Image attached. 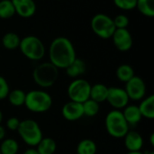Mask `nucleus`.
<instances>
[{"label":"nucleus","mask_w":154,"mask_h":154,"mask_svg":"<svg viewBox=\"0 0 154 154\" xmlns=\"http://www.w3.org/2000/svg\"><path fill=\"white\" fill-rule=\"evenodd\" d=\"M76 58V50L69 39L60 36L51 42L49 47L50 62L59 69H65Z\"/></svg>","instance_id":"1"},{"label":"nucleus","mask_w":154,"mask_h":154,"mask_svg":"<svg viewBox=\"0 0 154 154\" xmlns=\"http://www.w3.org/2000/svg\"><path fill=\"white\" fill-rule=\"evenodd\" d=\"M59 76V69L50 61L37 65L32 72V78L37 86L42 88L52 87Z\"/></svg>","instance_id":"2"},{"label":"nucleus","mask_w":154,"mask_h":154,"mask_svg":"<svg viewBox=\"0 0 154 154\" xmlns=\"http://www.w3.org/2000/svg\"><path fill=\"white\" fill-rule=\"evenodd\" d=\"M24 106L32 113H45L51 107L52 98L51 95L44 90H32L26 93Z\"/></svg>","instance_id":"3"},{"label":"nucleus","mask_w":154,"mask_h":154,"mask_svg":"<svg viewBox=\"0 0 154 154\" xmlns=\"http://www.w3.org/2000/svg\"><path fill=\"white\" fill-rule=\"evenodd\" d=\"M105 125L107 134L114 138H124L130 130V126L120 110L110 111L106 116Z\"/></svg>","instance_id":"4"},{"label":"nucleus","mask_w":154,"mask_h":154,"mask_svg":"<svg viewBox=\"0 0 154 154\" xmlns=\"http://www.w3.org/2000/svg\"><path fill=\"white\" fill-rule=\"evenodd\" d=\"M19 49L23 55L30 60H41L45 55V46L35 35H27L21 39Z\"/></svg>","instance_id":"5"},{"label":"nucleus","mask_w":154,"mask_h":154,"mask_svg":"<svg viewBox=\"0 0 154 154\" xmlns=\"http://www.w3.org/2000/svg\"><path fill=\"white\" fill-rule=\"evenodd\" d=\"M17 132L21 139L31 147H36L43 138L42 132L39 125L32 119L21 121Z\"/></svg>","instance_id":"6"},{"label":"nucleus","mask_w":154,"mask_h":154,"mask_svg":"<svg viewBox=\"0 0 154 154\" xmlns=\"http://www.w3.org/2000/svg\"><path fill=\"white\" fill-rule=\"evenodd\" d=\"M91 28L94 33L101 39H110L116 31L113 18L106 14H97L91 19Z\"/></svg>","instance_id":"7"},{"label":"nucleus","mask_w":154,"mask_h":154,"mask_svg":"<svg viewBox=\"0 0 154 154\" xmlns=\"http://www.w3.org/2000/svg\"><path fill=\"white\" fill-rule=\"evenodd\" d=\"M90 83L84 79H75L68 87L67 93L70 101L83 103L89 98Z\"/></svg>","instance_id":"8"},{"label":"nucleus","mask_w":154,"mask_h":154,"mask_svg":"<svg viewBox=\"0 0 154 154\" xmlns=\"http://www.w3.org/2000/svg\"><path fill=\"white\" fill-rule=\"evenodd\" d=\"M125 90L129 97V100L140 101L146 95V85L143 79L138 76H134L125 83Z\"/></svg>","instance_id":"9"},{"label":"nucleus","mask_w":154,"mask_h":154,"mask_svg":"<svg viewBox=\"0 0 154 154\" xmlns=\"http://www.w3.org/2000/svg\"><path fill=\"white\" fill-rule=\"evenodd\" d=\"M106 101L116 110L124 109L129 103V97L125 90L118 87L108 88Z\"/></svg>","instance_id":"10"},{"label":"nucleus","mask_w":154,"mask_h":154,"mask_svg":"<svg viewBox=\"0 0 154 154\" xmlns=\"http://www.w3.org/2000/svg\"><path fill=\"white\" fill-rule=\"evenodd\" d=\"M111 38L113 40L114 45L120 51L123 52L128 51L133 47L134 44L133 36L131 32L127 30V28L116 29Z\"/></svg>","instance_id":"11"},{"label":"nucleus","mask_w":154,"mask_h":154,"mask_svg":"<svg viewBox=\"0 0 154 154\" xmlns=\"http://www.w3.org/2000/svg\"><path fill=\"white\" fill-rule=\"evenodd\" d=\"M61 114L64 119L67 121L73 122L79 120L82 118V116H84L82 104L74 101H69L62 106Z\"/></svg>","instance_id":"12"},{"label":"nucleus","mask_w":154,"mask_h":154,"mask_svg":"<svg viewBox=\"0 0 154 154\" xmlns=\"http://www.w3.org/2000/svg\"><path fill=\"white\" fill-rule=\"evenodd\" d=\"M15 14L23 18H30L36 12V5L33 0H11Z\"/></svg>","instance_id":"13"},{"label":"nucleus","mask_w":154,"mask_h":154,"mask_svg":"<svg viewBox=\"0 0 154 154\" xmlns=\"http://www.w3.org/2000/svg\"><path fill=\"white\" fill-rule=\"evenodd\" d=\"M125 146L128 152H137L141 151L143 146V136L136 131H128V133L124 137Z\"/></svg>","instance_id":"14"},{"label":"nucleus","mask_w":154,"mask_h":154,"mask_svg":"<svg viewBox=\"0 0 154 154\" xmlns=\"http://www.w3.org/2000/svg\"><path fill=\"white\" fill-rule=\"evenodd\" d=\"M123 116L128 124V125H136L138 123L141 122L143 116L140 113L138 106L135 105H127L122 111Z\"/></svg>","instance_id":"15"},{"label":"nucleus","mask_w":154,"mask_h":154,"mask_svg":"<svg viewBox=\"0 0 154 154\" xmlns=\"http://www.w3.org/2000/svg\"><path fill=\"white\" fill-rule=\"evenodd\" d=\"M140 113L143 117L152 120L154 119V96L150 95L143 97L138 106Z\"/></svg>","instance_id":"16"},{"label":"nucleus","mask_w":154,"mask_h":154,"mask_svg":"<svg viewBox=\"0 0 154 154\" xmlns=\"http://www.w3.org/2000/svg\"><path fill=\"white\" fill-rule=\"evenodd\" d=\"M86 69H87V65L85 61L79 58H76L71 62V64H69L65 69L67 75L72 79H79V77H80L86 72Z\"/></svg>","instance_id":"17"},{"label":"nucleus","mask_w":154,"mask_h":154,"mask_svg":"<svg viewBox=\"0 0 154 154\" xmlns=\"http://www.w3.org/2000/svg\"><path fill=\"white\" fill-rule=\"evenodd\" d=\"M107 93H108V88L106 85L102 83H97L91 86L89 98L100 104L106 101Z\"/></svg>","instance_id":"18"},{"label":"nucleus","mask_w":154,"mask_h":154,"mask_svg":"<svg viewBox=\"0 0 154 154\" xmlns=\"http://www.w3.org/2000/svg\"><path fill=\"white\" fill-rule=\"evenodd\" d=\"M56 149V142L51 137H43L36 146V150L39 154H54Z\"/></svg>","instance_id":"19"},{"label":"nucleus","mask_w":154,"mask_h":154,"mask_svg":"<svg viewBox=\"0 0 154 154\" xmlns=\"http://www.w3.org/2000/svg\"><path fill=\"white\" fill-rule=\"evenodd\" d=\"M20 42H21V39L19 35L13 32H8L5 33L4 36L2 37V44L4 48L9 51H13V50L19 48Z\"/></svg>","instance_id":"20"},{"label":"nucleus","mask_w":154,"mask_h":154,"mask_svg":"<svg viewBox=\"0 0 154 154\" xmlns=\"http://www.w3.org/2000/svg\"><path fill=\"white\" fill-rule=\"evenodd\" d=\"M116 78L120 81L125 82V83H126L134 76H135L134 68L129 64H122V65H120L116 69Z\"/></svg>","instance_id":"21"},{"label":"nucleus","mask_w":154,"mask_h":154,"mask_svg":"<svg viewBox=\"0 0 154 154\" xmlns=\"http://www.w3.org/2000/svg\"><path fill=\"white\" fill-rule=\"evenodd\" d=\"M97 151V143L91 139H84L77 146V154H96Z\"/></svg>","instance_id":"22"},{"label":"nucleus","mask_w":154,"mask_h":154,"mask_svg":"<svg viewBox=\"0 0 154 154\" xmlns=\"http://www.w3.org/2000/svg\"><path fill=\"white\" fill-rule=\"evenodd\" d=\"M25 96H26V93L23 90L17 88L9 92L7 96V99L13 106L19 107L24 105Z\"/></svg>","instance_id":"23"},{"label":"nucleus","mask_w":154,"mask_h":154,"mask_svg":"<svg viewBox=\"0 0 154 154\" xmlns=\"http://www.w3.org/2000/svg\"><path fill=\"white\" fill-rule=\"evenodd\" d=\"M136 8L146 17L154 16V0H137Z\"/></svg>","instance_id":"24"},{"label":"nucleus","mask_w":154,"mask_h":154,"mask_svg":"<svg viewBox=\"0 0 154 154\" xmlns=\"http://www.w3.org/2000/svg\"><path fill=\"white\" fill-rule=\"evenodd\" d=\"M19 151V144L17 141L13 138H7L2 141L0 144L1 154H16Z\"/></svg>","instance_id":"25"},{"label":"nucleus","mask_w":154,"mask_h":154,"mask_svg":"<svg viewBox=\"0 0 154 154\" xmlns=\"http://www.w3.org/2000/svg\"><path fill=\"white\" fill-rule=\"evenodd\" d=\"M82 108H83V114L86 116L88 117H94L96 116L100 110L99 104L90 98L86 100L82 103Z\"/></svg>","instance_id":"26"},{"label":"nucleus","mask_w":154,"mask_h":154,"mask_svg":"<svg viewBox=\"0 0 154 154\" xmlns=\"http://www.w3.org/2000/svg\"><path fill=\"white\" fill-rule=\"evenodd\" d=\"M15 14L14 7L11 0H1L0 1V18L9 19Z\"/></svg>","instance_id":"27"},{"label":"nucleus","mask_w":154,"mask_h":154,"mask_svg":"<svg viewBox=\"0 0 154 154\" xmlns=\"http://www.w3.org/2000/svg\"><path fill=\"white\" fill-rule=\"evenodd\" d=\"M115 5L125 11H130L136 8V3L137 0H113Z\"/></svg>","instance_id":"28"},{"label":"nucleus","mask_w":154,"mask_h":154,"mask_svg":"<svg viewBox=\"0 0 154 154\" xmlns=\"http://www.w3.org/2000/svg\"><path fill=\"white\" fill-rule=\"evenodd\" d=\"M113 21L116 29H125L129 25V18L125 14H118L113 19Z\"/></svg>","instance_id":"29"},{"label":"nucleus","mask_w":154,"mask_h":154,"mask_svg":"<svg viewBox=\"0 0 154 154\" xmlns=\"http://www.w3.org/2000/svg\"><path fill=\"white\" fill-rule=\"evenodd\" d=\"M9 92H10V88L6 79L4 77L0 76V100L7 98Z\"/></svg>","instance_id":"30"},{"label":"nucleus","mask_w":154,"mask_h":154,"mask_svg":"<svg viewBox=\"0 0 154 154\" xmlns=\"http://www.w3.org/2000/svg\"><path fill=\"white\" fill-rule=\"evenodd\" d=\"M20 122L21 121L17 117L12 116V117L7 119V121H6V127L10 131H17V129L19 127V125H20Z\"/></svg>","instance_id":"31"},{"label":"nucleus","mask_w":154,"mask_h":154,"mask_svg":"<svg viewBox=\"0 0 154 154\" xmlns=\"http://www.w3.org/2000/svg\"><path fill=\"white\" fill-rule=\"evenodd\" d=\"M23 154H39L38 153V152H37V150H36V148H29V149H27L24 152Z\"/></svg>","instance_id":"32"},{"label":"nucleus","mask_w":154,"mask_h":154,"mask_svg":"<svg viewBox=\"0 0 154 154\" xmlns=\"http://www.w3.org/2000/svg\"><path fill=\"white\" fill-rule=\"evenodd\" d=\"M5 136V130L3 126H1L0 125V141H3L4 138Z\"/></svg>","instance_id":"33"},{"label":"nucleus","mask_w":154,"mask_h":154,"mask_svg":"<svg viewBox=\"0 0 154 154\" xmlns=\"http://www.w3.org/2000/svg\"><path fill=\"white\" fill-rule=\"evenodd\" d=\"M150 142H151V145L153 146L154 145V134H151V137H150Z\"/></svg>","instance_id":"34"},{"label":"nucleus","mask_w":154,"mask_h":154,"mask_svg":"<svg viewBox=\"0 0 154 154\" xmlns=\"http://www.w3.org/2000/svg\"><path fill=\"white\" fill-rule=\"evenodd\" d=\"M126 154H145L144 152H141V151H137V152H128Z\"/></svg>","instance_id":"35"},{"label":"nucleus","mask_w":154,"mask_h":154,"mask_svg":"<svg viewBox=\"0 0 154 154\" xmlns=\"http://www.w3.org/2000/svg\"><path fill=\"white\" fill-rule=\"evenodd\" d=\"M2 121H3V113H2V111L0 110V125H1V123H2Z\"/></svg>","instance_id":"36"},{"label":"nucleus","mask_w":154,"mask_h":154,"mask_svg":"<svg viewBox=\"0 0 154 154\" xmlns=\"http://www.w3.org/2000/svg\"><path fill=\"white\" fill-rule=\"evenodd\" d=\"M145 154H154V152H145Z\"/></svg>","instance_id":"37"},{"label":"nucleus","mask_w":154,"mask_h":154,"mask_svg":"<svg viewBox=\"0 0 154 154\" xmlns=\"http://www.w3.org/2000/svg\"><path fill=\"white\" fill-rule=\"evenodd\" d=\"M0 154H1V153H0Z\"/></svg>","instance_id":"38"}]
</instances>
